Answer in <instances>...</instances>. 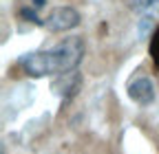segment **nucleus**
Listing matches in <instances>:
<instances>
[{
    "label": "nucleus",
    "instance_id": "obj_6",
    "mask_svg": "<svg viewBox=\"0 0 159 154\" xmlns=\"http://www.w3.org/2000/svg\"><path fill=\"white\" fill-rule=\"evenodd\" d=\"M124 2L130 11H146V9L159 5V0H124Z\"/></svg>",
    "mask_w": 159,
    "mask_h": 154
},
{
    "label": "nucleus",
    "instance_id": "obj_1",
    "mask_svg": "<svg viewBox=\"0 0 159 154\" xmlns=\"http://www.w3.org/2000/svg\"><path fill=\"white\" fill-rule=\"evenodd\" d=\"M84 57V42L80 37H64L47 51H33L20 57V66L29 77L66 75L77 68Z\"/></svg>",
    "mask_w": 159,
    "mask_h": 154
},
{
    "label": "nucleus",
    "instance_id": "obj_2",
    "mask_svg": "<svg viewBox=\"0 0 159 154\" xmlns=\"http://www.w3.org/2000/svg\"><path fill=\"white\" fill-rule=\"evenodd\" d=\"M80 24V13L71 7H57L44 18V27L53 33H62L69 29H75Z\"/></svg>",
    "mask_w": 159,
    "mask_h": 154
},
{
    "label": "nucleus",
    "instance_id": "obj_5",
    "mask_svg": "<svg viewBox=\"0 0 159 154\" xmlns=\"http://www.w3.org/2000/svg\"><path fill=\"white\" fill-rule=\"evenodd\" d=\"M35 11H38L35 7H22V9H20V18H22V20H27V22L38 24V27H44V20H42V18H38Z\"/></svg>",
    "mask_w": 159,
    "mask_h": 154
},
{
    "label": "nucleus",
    "instance_id": "obj_4",
    "mask_svg": "<svg viewBox=\"0 0 159 154\" xmlns=\"http://www.w3.org/2000/svg\"><path fill=\"white\" fill-rule=\"evenodd\" d=\"M80 88V75L73 71V73H66V75H60V79L53 82V90L57 95H64V97H73Z\"/></svg>",
    "mask_w": 159,
    "mask_h": 154
},
{
    "label": "nucleus",
    "instance_id": "obj_8",
    "mask_svg": "<svg viewBox=\"0 0 159 154\" xmlns=\"http://www.w3.org/2000/svg\"><path fill=\"white\" fill-rule=\"evenodd\" d=\"M31 2H33L31 7H35V9H42V7H44V2H47V0H31Z\"/></svg>",
    "mask_w": 159,
    "mask_h": 154
},
{
    "label": "nucleus",
    "instance_id": "obj_7",
    "mask_svg": "<svg viewBox=\"0 0 159 154\" xmlns=\"http://www.w3.org/2000/svg\"><path fill=\"white\" fill-rule=\"evenodd\" d=\"M150 57H152L155 66L159 68V29L152 33V40H150Z\"/></svg>",
    "mask_w": 159,
    "mask_h": 154
},
{
    "label": "nucleus",
    "instance_id": "obj_3",
    "mask_svg": "<svg viewBox=\"0 0 159 154\" xmlns=\"http://www.w3.org/2000/svg\"><path fill=\"white\" fill-rule=\"evenodd\" d=\"M128 97L139 106H150L155 101V84H152V79L146 77V75L135 77V79L128 84Z\"/></svg>",
    "mask_w": 159,
    "mask_h": 154
}]
</instances>
